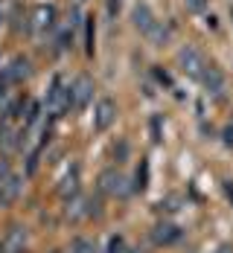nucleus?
Segmentation results:
<instances>
[{
    "label": "nucleus",
    "mask_w": 233,
    "mask_h": 253,
    "mask_svg": "<svg viewBox=\"0 0 233 253\" xmlns=\"http://www.w3.org/2000/svg\"><path fill=\"white\" fill-rule=\"evenodd\" d=\"M201 79H204V84H207L213 93H222V87H225V76H222V70H219V67L204 64V73H201Z\"/></svg>",
    "instance_id": "obj_5"
},
{
    "label": "nucleus",
    "mask_w": 233,
    "mask_h": 253,
    "mask_svg": "<svg viewBox=\"0 0 233 253\" xmlns=\"http://www.w3.org/2000/svg\"><path fill=\"white\" fill-rule=\"evenodd\" d=\"M172 239H178V230L172 227V224H157L155 227V242L157 245H169Z\"/></svg>",
    "instance_id": "obj_7"
},
{
    "label": "nucleus",
    "mask_w": 233,
    "mask_h": 253,
    "mask_svg": "<svg viewBox=\"0 0 233 253\" xmlns=\"http://www.w3.org/2000/svg\"><path fill=\"white\" fill-rule=\"evenodd\" d=\"M88 96H91V79H79V84H76V102H79V105H85V102H88Z\"/></svg>",
    "instance_id": "obj_8"
},
{
    "label": "nucleus",
    "mask_w": 233,
    "mask_h": 253,
    "mask_svg": "<svg viewBox=\"0 0 233 253\" xmlns=\"http://www.w3.org/2000/svg\"><path fill=\"white\" fill-rule=\"evenodd\" d=\"M70 253H96V248H93L88 239H76L73 248H70Z\"/></svg>",
    "instance_id": "obj_9"
},
{
    "label": "nucleus",
    "mask_w": 233,
    "mask_h": 253,
    "mask_svg": "<svg viewBox=\"0 0 233 253\" xmlns=\"http://www.w3.org/2000/svg\"><path fill=\"white\" fill-rule=\"evenodd\" d=\"M108 9H111V15H114V12L120 9V0H111V6H108Z\"/></svg>",
    "instance_id": "obj_12"
},
{
    "label": "nucleus",
    "mask_w": 233,
    "mask_h": 253,
    "mask_svg": "<svg viewBox=\"0 0 233 253\" xmlns=\"http://www.w3.org/2000/svg\"><path fill=\"white\" fill-rule=\"evenodd\" d=\"M85 41H88V52H93V18H88L85 24Z\"/></svg>",
    "instance_id": "obj_10"
},
{
    "label": "nucleus",
    "mask_w": 233,
    "mask_h": 253,
    "mask_svg": "<svg viewBox=\"0 0 233 253\" xmlns=\"http://www.w3.org/2000/svg\"><path fill=\"white\" fill-rule=\"evenodd\" d=\"M216 253H233V251H231V248H219Z\"/></svg>",
    "instance_id": "obj_14"
},
{
    "label": "nucleus",
    "mask_w": 233,
    "mask_h": 253,
    "mask_svg": "<svg viewBox=\"0 0 233 253\" xmlns=\"http://www.w3.org/2000/svg\"><path fill=\"white\" fill-rule=\"evenodd\" d=\"M114 120H117V105L111 99H102L96 105V114H93V128H96V131H105Z\"/></svg>",
    "instance_id": "obj_3"
},
{
    "label": "nucleus",
    "mask_w": 233,
    "mask_h": 253,
    "mask_svg": "<svg viewBox=\"0 0 233 253\" xmlns=\"http://www.w3.org/2000/svg\"><path fill=\"white\" fill-rule=\"evenodd\" d=\"M32 18H35V26H38V29H47V26H52L55 9H52V6H38V9L32 12Z\"/></svg>",
    "instance_id": "obj_6"
},
{
    "label": "nucleus",
    "mask_w": 233,
    "mask_h": 253,
    "mask_svg": "<svg viewBox=\"0 0 233 253\" xmlns=\"http://www.w3.org/2000/svg\"><path fill=\"white\" fill-rule=\"evenodd\" d=\"M99 183H102L105 192H111V195H123V192H126V177L120 175V172H114V169L102 172Z\"/></svg>",
    "instance_id": "obj_4"
},
{
    "label": "nucleus",
    "mask_w": 233,
    "mask_h": 253,
    "mask_svg": "<svg viewBox=\"0 0 233 253\" xmlns=\"http://www.w3.org/2000/svg\"><path fill=\"white\" fill-rule=\"evenodd\" d=\"M131 18H134V26H137L143 35H149L155 44H163V41L169 38V29H166V26H160V21L152 15V9H149L146 3H137Z\"/></svg>",
    "instance_id": "obj_1"
},
{
    "label": "nucleus",
    "mask_w": 233,
    "mask_h": 253,
    "mask_svg": "<svg viewBox=\"0 0 233 253\" xmlns=\"http://www.w3.org/2000/svg\"><path fill=\"white\" fill-rule=\"evenodd\" d=\"M178 61H181V67L189 73V76H201V73H204V64H207L192 47H186V50L178 52Z\"/></svg>",
    "instance_id": "obj_2"
},
{
    "label": "nucleus",
    "mask_w": 233,
    "mask_h": 253,
    "mask_svg": "<svg viewBox=\"0 0 233 253\" xmlns=\"http://www.w3.org/2000/svg\"><path fill=\"white\" fill-rule=\"evenodd\" d=\"M186 3H189V9H195V12H201V9H204V3H207V0H186Z\"/></svg>",
    "instance_id": "obj_11"
},
{
    "label": "nucleus",
    "mask_w": 233,
    "mask_h": 253,
    "mask_svg": "<svg viewBox=\"0 0 233 253\" xmlns=\"http://www.w3.org/2000/svg\"><path fill=\"white\" fill-rule=\"evenodd\" d=\"M228 195H231V201H233V183L228 180Z\"/></svg>",
    "instance_id": "obj_13"
}]
</instances>
